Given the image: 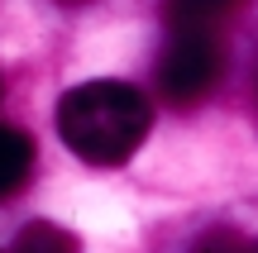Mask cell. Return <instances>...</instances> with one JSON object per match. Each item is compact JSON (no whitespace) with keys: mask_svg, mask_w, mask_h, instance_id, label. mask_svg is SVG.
Here are the masks:
<instances>
[{"mask_svg":"<svg viewBox=\"0 0 258 253\" xmlns=\"http://www.w3.org/2000/svg\"><path fill=\"white\" fill-rule=\"evenodd\" d=\"M153 129V105L139 86L101 76L82 81L62 96L57 105V134L62 143L91 167H120L144 148Z\"/></svg>","mask_w":258,"mask_h":253,"instance_id":"6da1fadb","label":"cell"},{"mask_svg":"<svg viewBox=\"0 0 258 253\" xmlns=\"http://www.w3.org/2000/svg\"><path fill=\"white\" fill-rule=\"evenodd\" d=\"M230 53L220 29H172L163 57H158V91L172 105H201L220 86Z\"/></svg>","mask_w":258,"mask_h":253,"instance_id":"7a4b0ae2","label":"cell"},{"mask_svg":"<svg viewBox=\"0 0 258 253\" xmlns=\"http://www.w3.org/2000/svg\"><path fill=\"white\" fill-rule=\"evenodd\" d=\"M29 172H34V139L15 124H0V201L24 191Z\"/></svg>","mask_w":258,"mask_h":253,"instance_id":"3957f363","label":"cell"},{"mask_svg":"<svg viewBox=\"0 0 258 253\" xmlns=\"http://www.w3.org/2000/svg\"><path fill=\"white\" fill-rule=\"evenodd\" d=\"M249 0H163V19L172 29H220Z\"/></svg>","mask_w":258,"mask_h":253,"instance_id":"277c9868","label":"cell"},{"mask_svg":"<svg viewBox=\"0 0 258 253\" xmlns=\"http://www.w3.org/2000/svg\"><path fill=\"white\" fill-rule=\"evenodd\" d=\"M10 253H82L72 229L62 225H48V220H34V225H24L15 234V248Z\"/></svg>","mask_w":258,"mask_h":253,"instance_id":"5b68a950","label":"cell"},{"mask_svg":"<svg viewBox=\"0 0 258 253\" xmlns=\"http://www.w3.org/2000/svg\"><path fill=\"white\" fill-rule=\"evenodd\" d=\"M249 244L253 239L234 234V229H206V234L191 244V253H249Z\"/></svg>","mask_w":258,"mask_h":253,"instance_id":"8992f818","label":"cell"},{"mask_svg":"<svg viewBox=\"0 0 258 253\" xmlns=\"http://www.w3.org/2000/svg\"><path fill=\"white\" fill-rule=\"evenodd\" d=\"M62 5H86V0H62Z\"/></svg>","mask_w":258,"mask_h":253,"instance_id":"52a82bcc","label":"cell"},{"mask_svg":"<svg viewBox=\"0 0 258 253\" xmlns=\"http://www.w3.org/2000/svg\"><path fill=\"white\" fill-rule=\"evenodd\" d=\"M249 253H258V239H253V244H249Z\"/></svg>","mask_w":258,"mask_h":253,"instance_id":"ba28073f","label":"cell"}]
</instances>
